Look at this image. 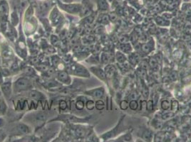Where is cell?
I'll return each instance as SVG.
<instances>
[{"mask_svg":"<svg viewBox=\"0 0 191 142\" xmlns=\"http://www.w3.org/2000/svg\"><path fill=\"white\" fill-rule=\"evenodd\" d=\"M126 118V115H122L121 118L119 119L118 123L116 124V126L113 127V129H110L107 132H106L103 134H102L99 139H102L103 141H109L116 138L118 136H120L124 132H126L128 130H129V128L125 126L124 124V119Z\"/></svg>","mask_w":191,"mask_h":142,"instance_id":"6da1fadb","label":"cell"},{"mask_svg":"<svg viewBox=\"0 0 191 142\" xmlns=\"http://www.w3.org/2000/svg\"><path fill=\"white\" fill-rule=\"evenodd\" d=\"M66 70L69 74L75 75L77 77L89 78L91 76L89 70L86 67H84V65L77 63L69 65L66 67Z\"/></svg>","mask_w":191,"mask_h":142,"instance_id":"7a4b0ae2","label":"cell"},{"mask_svg":"<svg viewBox=\"0 0 191 142\" xmlns=\"http://www.w3.org/2000/svg\"><path fill=\"white\" fill-rule=\"evenodd\" d=\"M32 87L33 84L32 81L28 78H25V77L19 78L14 85V87L15 89V90L20 92L30 90L32 88Z\"/></svg>","mask_w":191,"mask_h":142,"instance_id":"3957f363","label":"cell"},{"mask_svg":"<svg viewBox=\"0 0 191 142\" xmlns=\"http://www.w3.org/2000/svg\"><path fill=\"white\" fill-rule=\"evenodd\" d=\"M84 94L90 96L92 99H103V97L105 96L106 94V90L104 87L101 86L98 87H96V88L91 89V90H89L84 92Z\"/></svg>","mask_w":191,"mask_h":142,"instance_id":"277c9868","label":"cell"},{"mask_svg":"<svg viewBox=\"0 0 191 142\" xmlns=\"http://www.w3.org/2000/svg\"><path fill=\"white\" fill-rule=\"evenodd\" d=\"M89 70L95 75L97 78H98L100 80L103 81V83L108 85V80L107 75L104 69L99 66H92L89 68Z\"/></svg>","mask_w":191,"mask_h":142,"instance_id":"5b68a950","label":"cell"},{"mask_svg":"<svg viewBox=\"0 0 191 142\" xmlns=\"http://www.w3.org/2000/svg\"><path fill=\"white\" fill-rule=\"evenodd\" d=\"M55 120H61L64 121V122H66V123H83V122H87L89 120V118H78L75 116L66 114V115L59 116L58 118L52 119V120H51V121Z\"/></svg>","mask_w":191,"mask_h":142,"instance_id":"8992f818","label":"cell"},{"mask_svg":"<svg viewBox=\"0 0 191 142\" xmlns=\"http://www.w3.org/2000/svg\"><path fill=\"white\" fill-rule=\"evenodd\" d=\"M93 128L91 126L86 127L83 125H78L76 126V128H73V134L78 138H84L88 136V134L91 132Z\"/></svg>","mask_w":191,"mask_h":142,"instance_id":"52a82bcc","label":"cell"},{"mask_svg":"<svg viewBox=\"0 0 191 142\" xmlns=\"http://www.w3.org/2000/svg\"><path fill=\"white\" fill-rule=\"evenodd\" d=\"M57 80L61 83H64L65 85H70L71 83V78L69 73L65 70H61L57 74Z\"/></svg>","mask_w":191,"mask_h":142,"instance_id":"ba28073f","label":"cell"},{"mask_svg":"<svg viewBox=\"0 0 191 142\" xmlns=\"http://www.w3.org/2000/svg\"><path fill=\"white\" fill-rule=\"evenodd\" d=\"M138 136H140V138H142V139L145 141H151L153 139V132L150 129L147 128H141L140 131L138 132Z\"/></svg>","mask_w":191,"mask_h":142,"instance_id":"9c48e42d","label":"cell"},{"mask_svg":"<svg viewBox=\"0 0 191 142\" xmlns=\"http://www.w3.org/2000/svg\"><path fill=\"white\" fill-rule=\"evenodd\" d=\"M128 62L132 66H136L140 63V56L136 52H131L127 56Z\"/></svg>","mask_w":191,"mask_h":142,"instance_id":"30bf717a","label":"cell"},{"mask_svg":"<svg viewBox=\"0 0 191 142\" xmlns=\"http://www.w3.org/2000/svg\"><path fill=\"white\" fill-rule=\"evenodd\" d=\"M104 70H105L106 75H107L108 80L110 79L112 80L113 77H115L116 75V66L113 64H107L104 67Z\"/></svg>","mask_w":191,"mask_h":142,"instance_id":"8fae6325","label":"cell"},{"mask_svg":"<svg viewBox=\"0 0 191 142\" xmlns=\"http://www.w3.org/2000/svg\"><path fill=\"white\" fill-rule=\"evenodd\" d=\"M154 48H155V43H154L153 39L151 38L149 41L146 42V43H143L141 45L140 50L145 54H148L153 50Z\"/></svg>","mask_w":191,"mask_h":142,"instance_id":"7c38bea8","label":"cell"},{"mask_svg":"<svg viewBox=\"0 0 191 142\" xmlns=\"http://www.w3.org/2000/svg\"><path fill=\"white\" fill-rule=\"evenodd\" d=\"M133 141V137H132L131 131H130V130L126 131L125 134L124 133L121 134L115 140H111V141Z\"/></svg>","mask_w":191,"mask_h":142,"instance_id":"4fadbf2b","label":"cell"},{"mask_svg":"<svg viewBox=\"0 0 191 142\" xmlns=\"http://www.w3.org/2000/svg\"><path fill=\"white\" fill-rule=\"evenodd\" d=\"M118 48H119L118 49L119 51H122L123 53H124L125 54H127V55H128L131 52H133V47L132 46V45L129 42L124 43H119V46H118Z\"/></svg>","mask_w":191,"mask_h":142,"instance_id":"5bb4252c","label":"cell"},{"mask_svg":"<svg viewBox=\"0 0 191 142\" xmlns=\"http://www.w3.org/2000/svg\"><path fill=\"white\" fill-rule=\"evenodd\" d=\"M2 56L6 60H10L14 57V53L11 48H9L8 46H4L2 50Z\"/></svg>","mask_w":191,"mask_h":142,"instance_id":"9a60e30c","label":"cell"},{"mask_svg":"<svg viewBox=\"0 0 191 142\" xmlns=\"http://www.w3.org/2000/svg\"><path fill=\"white\" fill-rule=\"evenodd\" d=\"M1 89L4 95L6 97H9L11 94V84L10 82H6L2 84Z\"/></svg>","mask_w":191,"mask_h":142,"instance_id":"2e32d148","label":"cell"},{"mask_svg":"<svg viewBox=\"0 0 191 142\" xmlns=\"http://www.w3.org/2000/svg\"><path fill=\"white\" fill-rule=\"evenodd\" d=\"M115 59L119 64H123L128 61L126 54H125L121 51H117L115 53Z\"/></svg>","mask_w":191,"mask_h":142,"instance_id":"e0dca14e","label":"cell"},{"mask_svg":"<svg viewBox=\"0 0 191 142\" xmlns=\"http://www.w3.org/2000/svg\"><path fill=\"white\" fill-rule=\"evenodd\" d=\"M29 97L30 98L32 99H35V100H41V101H44L45 99V96L43 93H41V92L37 91V90H32L29 92Z\"/></svg>","mask_w":191,"mask_h":142,"instance_id":"ac0fdd59","label":"cell"},{"mask_svg":"<svg viewBox=\"0 0 191 142\" xmlns=\"http://www.w3.org/2000/svg\"><path fill=\"white\" fill-rule=\"evenodd\" d=\"M16 131L19 134H28L30 133L29 127L24 124H19L16 127Z\"/></svg>","mask_w":191,"mask_h":142,"instance_id":"d6986e66","label":"cell"},{"mask_svg":"<svg viewBox=\"0 0 191 142\" xmlns=\"http://www.w3.org/2000/svg\"><path fill=\"white\" fill-rule=\"evenodd\" d=\"M51 22L52 25L56 26L61 22V16L58 12L56 13H54V12H52L51 15Z\"/></svg>","mask_w":191,"mask_h":142,"instance_id":"ffe728a7","label":"cell"},{"mask_svg":"<svg viewBox=\"0 0 191 142\" xmlns=\"http://www.w3.org/2000/svg\"><path fill=\"white\" fill-rule=\"evenodd\" d=\"M84 99V97H78V99H77V101L76 102V104H75V106H76V108L78 110H83L84 109V107H86V100Z\"/></svg>","mask_w":191,"mask_h":142,"instance_id":"44dd1931","label":"cell"},{"mask_svg":"<svg viewBox=\"0 0 191 142\" xmlns=\"http://www.w3.org/2000/svg\"><path fill=\"white\" fill-rule=\"evenodd\" d=\"M110 54L107 53H105V52H103L101 55V58H100V61H101V63H102L103 65H106L109 63V62L110 61Z\"/></svg>","mask_w":191,"mask_h":142,"instance_id":"7402d4cb","label":"cell"},{"mask_svg":"<svg viewBox=\"0 0 191 142\" xmlns=\"http://www.w3.org/2000/svg\"><path fill=\"white\" fill-rule=\"evenodd\" d=\"M46 118V115L45 113L44 112H38L35 115L34 119H35V123L36 124H40L43 123L44 121H45Z\"/></svg>","mask_w":191,"mask_h":142,"instance_id":"603a6c76","label":"cell"},{"mask_svg":"<svg viewBox=\"0 0 191 142\" xmlns=\"http://www.w3.org/2000/svg\"><path fill=\"white\" fill-rule=\"evenodd\" d=\"M156 22L158 25L161 26H167L170 24V21L165 19L163 16H159V17L158 16L157 18H156Z\"/></svg>","mask_w":191,"mask_h":142,"instance_id":"cb8c5ba5","label":"cell"},{"mask_svg":"<svg viewBox=\"0 0 191 142\" xmlns=\"http://www.w3.org/2000/svg\"><path fill=\"white\" fill-rule=\"evenodd\" d=\"M95 108L98 111H101L105 108V102L102 99L95 100Z\"/></svg>","mask_w":191,"mask_h":142,"instance_id":"d4e9b609","label":"cell"},{"mask_svg":"<svg viewBox=\"0 0 191 142\" xmlns=\"http://www.w3.org/2000/svg\"><path fill=\"white\" fill-rule=\"evenodd\" d=\"M170 111H172L173 112H178V109H179V102L178 100L176 99H172L170 101Z\"/></svg>","mask_w":191,"mask_h":142,"instance_id":"484cf974","label":"cell"},{"mask_svg":"<svg viewBox=\"0 0 191 142\" xmlns=\"http://www.w3.org/2000/svg\"><path fill=\"white\" fill-rule=\"evenodd\" d=\"M175 113L172 112V111H170V112H165L163 113V114L161 115V119L163 121H168L169 120V119H171L175 116Z\"/></svg>","mask_w":191,"mask_h":142,"instance_id":"4316f807","label":"cell"},{"mask_svg":"<svg viewBox=\"0 0 191 142\" xmlns=\"http://www.w3.org/2000/svg\"><path fill=\"white\" fill-rule=\"evenodd\" d=\"M161 106L163 111H168L170 108V101L168 99H163L161 103Z\"/></svg>","mask_w":191,"mask_h":142,"instance_id":"83f0119b","label":"cell"},{"mask_svg":"<svg viewBox=\"0 0 191 142\" xmlns=\"http://www.w3.org/2000/svg\"><path fill=\"white\" fill-rule=\"evenodd\" d=\"M139 107V104L138 102L137 99H132L129 101V108L132 111H135L138 110Z\"/></svg>","mask_w":191,"mask_h":142,"instance_id":"f1b7e54d","label":"cell"},{"mask_svg":"<svg viewBox=\"0 0 191 142\" xmlns=\"http://www.w3.org/2000/svg\"><path fill=\"white\" fill-rule=\"evenodd\" d=\"M119 107L121 110L125 111L126 110L128 107H129V101L126 100V99H123L121 100L120 103H119Z\"/></svg>","mask_w":191,"mask_h":142,"instance_id":"f546056e","label":"cell"},{"mask_svg":"<svg viewBox=\"0 0 191 142\" xmlns=\"http://www.w3.org/2000/svg\"><path fill=\"white\" fill-rule=\"evenodd\" d=\"M86 107L89 111H91V110L95 109V101L93 99H88L86 100Z\"/></svg>","mask_w":191,"mask_h":142,"instance_id":"4dcf8cb0","label":"cell"},{"mask_svg":"<svg viewBox=\"0 0 191 142\" xmlns=\"http://www.w3.org/2000/svg\"><path fill=\"white\" fill-rule=\"evenodd\" d=\"M98 5L101 10L106 11L108 9V4L106 0H99L98 1Z\"/></svg>","mask_w":191,"mask_h":142,"instance_id":"1f68e13d","label":"cell"},{"mask_svg":"<svg viewBox=\"0 0 191 142\" xmlns=\"http://www.w3.org/2000/svg\"><path fill=\"white\" fill-rule=\"evenodd\" d=\"M163 124H162L161 121L158 120V119H154L152 121V126L154 127L156 129H161L163 128Z\"/></svg>","mask_w":191,"mask_h":142,"instance_id":"d6a6232c","label":"cell"},{"mask_svg":"<svg viewBox=\"0 0 191 142\" xmlns=\"http://www.w3.org/2000/svg\"><path fill=\"white\" fill-rule=\"evenodd\" d=\"M7 110V106H6L5 102L2 98V97L0 95V113H4Z\"/></svg>","mask_w":191,"mask_h":142,"instance_id":"836d02e7","label":"cell"},{"mask_svg":"<svg viewBox=\"0 0 191 142\" xmlns=\"http://www.w3.org/2000/svg\"><path fill=\"white\" fill-rule=\"evenodd\" d=\"M146 110H148V112H151L153 110V100L149 99L148 101H147Z\"/></svg>","mask_w":191,"mask_h":142,"instance_id":"e575fe53","label":"cell"},{"mask_svg":"<svg viewBox=\"0 0 191 142\" xmlns=\"http://www.w3.org/2000/svg\"><path fill=\"white\" fill-rule=\"evenodd\" d=\"M110 22V19H109V16L107 14H104L101 16V24L106 25V24H108V22Z\"/></svg>","mask_w":191,"mask_h":142,"instance_id":"d590c367","label":"cell"},{"mask_svg":"<svg viewBox=\"0 0 191 142\" xmlns=\"http://www.w3.org/2000/svg\"><path fill=\"white\" fill-rule=\"evenodd\" d=\"M24 72L27 74V75H33L35 74V71L31 67H26L24 69Z\"/></svg>","mask_w":191,"mask_h":142,"instance_id":"8d00e7d4","label":"cell"},{"mask_svg":"<svg viewBox=\"0 0 191 142\" xmlns=\"http://www.w3.org/2000/svg\"><path fill=\"white\" fill-rule=\"evenodd\" d=\"M51 43L52 45H57V43H59V38L58 36H57L51 35Z\"/></svg>","mask_w":191,"mask_h":142,"instance_id":"74e56055","label":"cell"},{"mask_svg":"<svg viewBox=\"0 0 191 142\" xmlns=\"http://www.w3.org/2000/svg\"><path fill=\"white\" fill-rule=\"evenodd\" d=\"M36 68H37L38 70H40V71L45 72V71L48 70V68H49V67H48L46 65H39V66H37Z\"/></svg>","mask_w":191,"mask_h":142,"instance_id":"f35d334b","label":"cell"},{"mask_svg":"<svg viewBox=\"0 0 191 142\" xmlns=\"http://www.w3.org/2000/svg\"><path fill=\"white\" fill-rule=\"evenodd\" d=\"M59 107L60 109L62 110H66L67 108V103L65 100H61V102H59Z\"/></svg>","mask_w":191,"mask_h":142,"instance_id":"ab89813d","label":"cell"},{"mask_svg":"<svg viewBox=\"0 0 191 142\" xmlns=\"http://www.w3.org/2000/svg\"><path fill=\"white\" fill-rule=\"evenodd\" d=\"M94 21V17H92V16H88V17H86V20L84 21L85 23H86L87 24H91Z\"/></svg>","mask_w":191,"mask_h":142,"instance_id":"60d3db41","label":"cell"},{"mask_svg":"<svg viewBox=\"0 0 191 142\" xmlns=\"http://www.w3.org/2000/svg\"><path fill=\"white\" fill-rule=\"evenodd\" d=\"M137 97L138 94L136 92H132L131 94H130L129 97H128V99L130 100H132V99H137Z\"/></svg>","mask_w":191,"mask_h":142,"instance_id":"b9f144b4","label":"cell"},{"mask_svg":"<svg viewBox=\"0 0 191 142\" xmlns=\"http://www.w3.org/2000/svg\"><path fill=\"white\" fill-rule=\"evenodd\" d=\"M5 138V133H4L2 131L0 130V141H2Z\"/></svg>","mask_w":191,"mask_h":142,"instance_id":"7bdbcfd3","label":"cell"},{"mask_svg":"<svg viewBox=\"0 0 191 142\" xmlns=\"http://www.w3.org/2000/svg\"><path fill=\"white\" fill-rule=\"evenodd\" d=\"M3 83V79H2V76L1 75V74H0V84H2Z\"/></svg>","mask_w":191,"mask_h":142,"instance_id":"ee69618b","label":"cell"},{"mask_svg":"<svg viewBox=\"0 0 191 142\" xmlns=\"http://www.w3.org/2000/svg\"><path fill=\"white\" fill-rule=\"evenodd\" d=\"M153 2H158L159 0H153Z\"/></svg>","mask_w":191,"mask_h":142,"instance_id":"f6af8a7d","label":"cell"}]
</instances>
